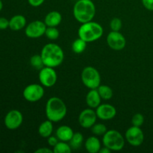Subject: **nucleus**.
Wrapping results in <instances>:
<instances>
[{"mask_svg":"<svg viewBox=\"0 0 153 153\" xmlns=\"http://www.w3.org/2000/svg\"><path fill=\"white\" fill-rule=\"evenodd\" d=\"M40 55L44 66L53 68L61 65L64 59L63 49L61 46L54 43H49L45 45L42 49Z\"/></svg>","mask_w":153,"mask_h":153,"instance_id":"nucleus-1","label":"nucleus"},{"mask_svg":"<svg viewBox=\"0 0 153 153\" xmlns=\"http://www.w3.org/2000/svg\"><path fill=\"white\" fill-rule=\"evenodd\" d=\"M96 15V6L92 0H78L73 6V16L81 24L92 21Z\"/></svg>","mask_w":153,"mask_h":153,"instance_id":"nucleus-2","label":"nucleus"},{"mask_svg":"<svg viewBox=\"0 0 153 153\" xmlns=\"http://www.w3.org/2000/svg\"><path fill=\"white\" fill-rule=\"evenodd\" d=\"M67 113L65 102L59 97H53L48 100L46 105V116L53 123L62 120Z\"/></svg>","mask_w":153,"mask_h":153,"instance_id":"nucleus-3","label":"nucleus"},{"mask_svg":"<svg viewBox=\"0 0 153 153\" xmlns=\"http://www.w3.org/2000/svg\"><path fill=\"white\" fill-rule=\"evenodd\" d=\"M103 32L102 26L98 22L93 21L82 23L78 31L79 37L87 43H92L99 40L103 35Z\"/></svg>","mask_w":153,"mask_h":153,"instance_id":"nucleus-4","label":"nucleus"},{"mask_svg":"<svg viewBox=\"0 0 153 153\" xmlns=\"http://www.w3.org/2000/svg\"><path fill=\"white\" fill-rule=\"evenodd\" d=\"M102 142L105 146L111 151H120L125 146V138L120 132L114 129L108 130L102 136Z\"/></svg>","mask_w":153,"mask_h":153,"instance_id":"nucleus-5","label":"nucleus"},{"mask_svg":"<svg viewBox=\"0 0 153 153\" xmlns=\"http://www.w3.org/2000/svg\"><path fill=\"white\" fill-rule=\"evenodd\" d=\"M82 83L88 89H97L101 85V76L98 70L94 67H85L81 74Z\"/></svg>","mask_w":153,"mask_h":153,"instance_id":"nucleus-6","label":"nucleus"},{"mask_svg":"<svg viewBox=\"0 0 153 153\" xmlns=\"http://www.w3.org/2000/svg\"><path fill=\"white\" fill-rule=\"evenodd\" d=\"M44 93V88L41 84H31L25 87L22 95L26 101L29 102H36L43 98Z\"/></svg>","mask_w":153,"mask_h":153,"instance_id":"nucleus-7","label":"nucleus"},{"mask_svg":"<svg viewBox=\"0 0 153 153\" xmlns=\"http://www.w3.org/2000/svg\"><path fill=\"white\" fill-rule=\"evenodd\" d=\"M40 83L46 88H51L55 85L58 79L57 73L53 67H43L39 72Z\"/></svg>","mask_w":153,"mask_h":153,"instance_id":"nucleus-8","label":"nucleus"},{"mask_svg":"<svg viewBox=\"0 0 153 153\" xmlns=\"http://www.w3.org/2000/svg\"><path fill=\"white\" fill-rule=\"evenodd\" d=\"M126 140L133 146H139L143 143L144 134L140 127L132 126L126 131Z\"/></svg>","mask_w":153,"mask_h":153,"instance_id":"nucleus-9","label":"nucleus"},{"mask_svg":"<svg viewBox=\"0 0 153 153\" xmlns=\"http://www.w3.org/2000/svg\"><path fill=\"white\" fill-rule=\"evenodd\" d=\"M47 26L44 21L34 20L30 22L25 29V34L29 38H38L44 35Z\"/></svg>","mask_w":153,"mask_h":153,"instance_id":"nucleus-10","label":"nucleus"},{"mask_svg":"<svg viewBox=\"0 0 153 153\" xmlns=\"http://www.w3.org/2000/svg\"><path fill=\"white\" fill-rule=\"evenodd\" d=\"M107 43L113 50L120 51L125 48L126 40L120 31H111L107 37Z\"/></svg>","mask_w":153,"mask_h":153,"instance_id":"nucleus-11","label":"nucleus"},{"mask_svg":"<svg viewBox=\"0 0 153 153\" xmlns=\"http://www.w3.org/2000/svg\"><path fill=\"white\" fill-rule=\"evenodd\" d=\"M4 125L8 129H17L23 122L22 114L18 110H11L6 114L4 117Z\"/></svg>","mask_w":153,"mask_h":153,"instance_id":"nucleus-12","label":"nucleus"},{"mask_svg":"<svg viewBox=\"0 0 153 153\" xmlns=\"http://www.w3.org/2000/svg\"><path fill=\"white\" fill-rule=\"evenodd\" d=\"M97 115L93 108H86L82 111L79 116V123L84 128H90L96 123Z\"/></svg>","mask_w":153,"mask_h":153,"instance_id":"nucleus-13","label":"nucleus"},{"mask_svg":"<svg viewBox=\"0 0 153 153\" xmlns=\"http://www.w3.org/2000/svg\"><path fill=\"white\" fill-rule=\"evenodd\" d=\"M96 109L97 117L102 120H110L114 119L117 114L115 107L110 104H100Z\"/></svg>","mask_w":153,"mask_h":153,"instance_id":"nucleus-14","label":"nucleus"},{"mask_svg":"<svg viewBox=\"0 0 153 153\" xmlns=\"http://www.w3.org/2000/svg\"><path fill=\"white\" fill-rule=\"evenodd\" d=\"M101 97L97 89H90L86 96V103L91 108H97L101 104Z\"/></svg>","mask_w":153,"mask_h":153,"instance_id":"nucleus-15","label":"nucleus"},{"mask_svg":"<svg viewBox=\"0 0 153 153\" xmlns=\"http://www.w3.org/2000/svg\"><path fill=\"white\" fill-rule=\"evenodd\" d=\"M62 21L61 13L57 10H52L48 13L45 16L44 22L47 27H57Z\"/></svg>","mask_w":153,"mask_h":153,"instance_id":"nucleus-16","label":"nucleus"},{"mask_svg":"<svg viewBox=\"0 0 153 153\" xmlns=\"http://www.w3.org/2000/svg\"><path fill=\"white\" fill-rule=\"evenodd\" d=\"M85 147L89 153H97L102 148L101 142L96 135L91 136L85 140Z\"/></svg>","mask_w":153,"mask_h":153,"instance_id":"nucleus-17","label":"nucleus"},{"mask_svg":"<svg viewBox=\"0 0 153 153\" xmlns=\"http://www.w3.org/2000/svg\"><path fill=\"white\" fill-rule=\"evenodd\" d=\"M74 134L73 130L68 126H61L56 130V136L61 141L69 142Z\"/></svg>","mask_w":153,"mask_h":153,"instance_id":"nucleus-18","label":"nucleus"},{"mask_svg":"<svg viewBox=\"0 0 153 153\" xmlns=\"http://www.w3.org/2000/svg\"><path fill=\"white\" fill-rule=\"evenodd\" d=\"M25 25L26 19L21 14L15 15L9 20V28L13 31H19L25 28Z\"/></svg>","mask_w":153,"mask_h":153,"instance_id":"nucleus-19","label":"nucleus"},{"mask_svg":"<svg viewBox=\"0 0 153 153\" xmlns=\"http://www.w3.org/2000/svg\"><path fill=\"white\" fill-rule=\"evenodd\" d=\"M53 122H52L49 120H45L42 123L38 128V134L40 137L48 138L49 136H51L53 132Z\"/></svg>","mask_w":153,"mask_h":153,"instance_id":"nucleus-20","label":"nucleus"},{"mask_svg":"<svg viewBox=\"0 0 153 153\" xmlns=\"http://www.w3.org/2000/svg\"><path fill=\"white\" fill-rule=\"evenodd\" d=\"M97 91H98L102 100H110L113 97V90L108 85H100L97 88Z\"/></svg>","mask_w":153,"mask_h":153,"instance_id":"nucleus-21","label":"nucleus"},{"mask_svg":"<svg viewBox=\"0 0 153 153\" xmlns=\"http://www.w3.org/2000/svg\"><path fill=\"white\" fill-rule=\"evenodd\" d=\"M87 43H88L86 41L82 40L80 37L76 39L72 44V49H73V52L76 54H81L84 52L86 49Z\"/></svg>","mask_w":153,"mask_h":153,"instance_id":"nucleus-22","label":"nucleus"},{"mask_svg":"<svg viewBox=\"0 0 153 153\" xmlns=\"http://www.w3.org/2000/svg\"><path fill=\"white\" fill-rule=\"evenodd\" d=\"M84 137L83 134L81 132H76L74 133L73 136L72 137L71 140L69 141L70 146L72 149H79L83 144Z\"/></svg>","mask_w":153,"mask_h":153,"instance_id":"nucleus-23","label":"nucleus"},{"mask_svg":"<svg viewBox=\"0 0 153 153\" xmlns=\"http://www.w3.org/2000/svg\"><path fill=\"white\" fill-rule=\"evenodd\" d=\"M72 151V148L70 143H67L65 141L60 140L56 145L53 147L54 153H70Z\"/></svg>","mask_w":153,"mask_h":153,"instance_id":"nucleus-24","label":"nucleus"},{"mask_svg":"<svg viewBox=\"0 0 153 153\" xmlns=\"http://www.w3.org/2000/svg\"><path fill=\"white\" fill-rule=\"evenodd\" d=\"M30 64L33 68L36 70H40L43 67H45L43 64V59L40 55H34L30 58Z\"/></svg>","mask_w":153,"mask_h":153,"instance_id":"nucleus-25","label":"nucleus"},{"mask_svg":"<svg viewBox=\"0 0 153 153\" xmlns=\"http://www.w3.org/2000/svg\"><path fill=\"white\" fill-rule=\"evenodd\" d=\"M107 131V127L103 123H95L91 127V131L96 136H103Z\"/></svg>","mask_w":153,"mask_h":153,"instance_id":"nucleus-26","label":"nucleus"},{"mask_svg":"<svg viewBox=\"0 0 153 153\" xmlns=\"http://www.w3.org/2000/svg\"><path fill=\"white\" fill-rule=\"evenodd\" d=\"M44 35L49 40H57L60 35L59 30L56 27H47Z\"/></svg>","mask_w":153,"mask_h":153,"instance_id":"nucleus-27","label":"nucleus"},{"mask_svg":"<svg viewBox=\"0 0 153 153\" xmlns=\"http://www.w3.org/2000/svg\"><path fill=\"white\" fill-rule=\"evenodd\" d=\"M123 22L120 18L115 17L112 19L110 22V28L111 31H120L122 28Z\"/></svg>","mask_w":153,"mask_h":153,"instance_id":"nucleus-28","label":"nucleus"},{"mask_svg":"<svg viewBox=\"0 0 153 153\" xmlns=\"http://www.w3.org/2000/svg\"><path fill=\"white\" fill-rule=\"evenodd\" d=\"M144 123V117L143 114L140 113H137L132 117L131 119V123L133 126L137 127H140Z\"/></svg>","mask_w":153,"mask_h":153,"instance_id":"nucleus-29","label":"nucleus"},{"mask_svg":"<svg viewBox=\"0 0 153 153\" xmlns=\"http://www.w3.org/2000/svg\"><path fill=\"white\" fill-rule=\"evenodd\" d=\"M9 27V20L4 17H0V30H5Z\"/></svg>","mask_w":153,"mask_h":153,"instance_id":"nucleus-30","label":"nucleus"},{"mask_svg":"<svg viewBox=\"0 0 153 153\" xmlns=\"http://www.w3.org/2000/svg\"><path fill=\"white\" fill-rule=\"evenodd\" d=\"M142 4L148 10L153 11V0H142Z\"/></svg>","mask_w":153,"mask_h":153,"instance_id":"nucleus-31","label":"nucleus"},{"mask_svg":"<svg viewBox=\"0 0 153 153\" xmlns=\"http://www.w3.org/2000/svg\"><path fill=\"white\" fill-rule=\"evenodd\" d=\"M58 142H59V139L57 137V136L51 135L48 137V144L52 147H54Z\"/></svg>","mask_w":153,"mask_h":153,"instance_id":"nucleus-32","label":"nucleus"},{"mask_svg":"<svg viewBox=\"0 0 153 153\" xmlns=\"http://www.w3.org/2000/svg\"><path fill=\"white\" fill-rule=\"evenodd\" d=\"M45 1V0H28V4L31 6L34 7H39V6L42 5L43 4V2Z\"/></svg>","mask_w":153,"mask_h":153,"instance_id":"nucleus-33","label":"nucleus"},{"mask_svg":"<svg viewBox=\"0 0 153 153\" xmlns=\"http://www.w3.org/2000/svg\"><path fill=\"white\" fill-rule=\"evenodd\" d=\"M53 152V149H50L47 147H42L39 148L35 151V153H52Z\"/></svg>","mask_w":153,"mask_h":153,"instance_id":"nucleus-34","label":"nucleus"},{"mask_svg":"<svg viewBox=\"0 0 153 153\" xmlns=\"http://www.w3.org/2000/svg\"><path fill=\"white\" fill-rule=\"evenodd\" d=\"M111 150L110 149H108V147H106V146H104V147H102L101 149H100V153H111Z\"/></svg>","mask_w":153,"mask_h":153,"instance_id":"nucleus-35","label":"nucleus"},{"mask_svg":"<svg viewBox=\"0 0 153 153\" xmlns=\"http://www.w3.org/2000/svg\"><path fill=\"white\" fill-rule=\"evenodd\" d=\"M2 7H3V3L1 1V0H0V11L2 10Z\"/></svg>","mask_w":153,"mask_h":153,"instance_id":"nucleus-36","label":"nucleus"}]
</instances>
